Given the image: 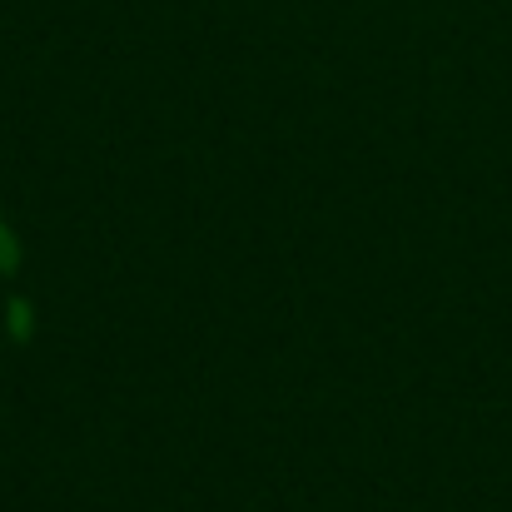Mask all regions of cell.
Instances as JSON below:
<instances>
[{
    "instance_id": "obj_1",
    "label": "cell",
    "mask_w": 512,
    "mask_h": 512,
    "mask_svg": "<svg viewBox=\"0 0 512 512\" xmlns=\"http://www.w3.org/2000/svg\"><path fill=\"white\" fill-rule=\"evenodd\" d=\"M20 259H25L20 234H15V229H10V219L0 214V274H15V269H20Z\"/></svg>"
},
{
    "instance_id": "obj_2",
    "label": "cell",
    "mask_w": 512,
    "mask_h": 512,
    "mask_svg": "<svg viewBox=\"0 0 512 512\" xmlns=\"http://www.w3.org/2000/svg\"><path fill=\"white\" fill-rule=\"evenodd\" d=\"M10 329H15V339H25V334H30V304H25V299H15V304H10Z\"/></svg>"
}]
</instances>
